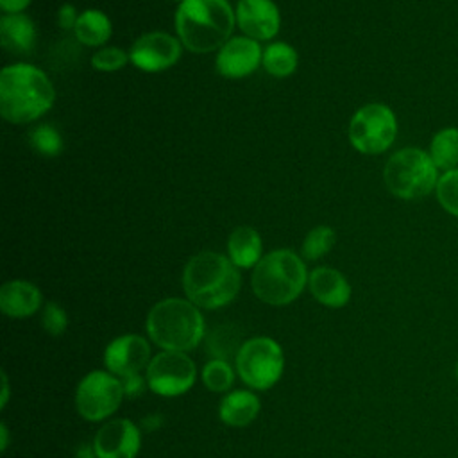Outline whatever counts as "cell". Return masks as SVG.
I'll return each instance as SVG.
<instances>
[{
  "label": "cell",
  "mask_w": 458,
  "mask_h": 458,
  "mask_svg": "<svg viewBox=\"0 0 458 458\" xmlns=\"http://www.w3.org/2000/svg\"><path fill=\"white\" fill-rule=\"evenodd\" d=\"M55 93L48 77L30 64H11L0 73V113L11 123L39 118L54 104Z\"/></svg>",
  "instance_id": "6da1fadb"
},
{
  "label": "cell",
  "mask_w": 458,
  "mask_h": 458,
  "mask_svg": "<svg viewBox=\"0 0 458 458\" xmlns=\"http://www.w3.org/2000/svg\"><path fill=\"white\" fill-rule=\"evenodd\" d=\"M182 288L195 306L216 310L236 297L240 290V272L229 258L206 250L186 263Z\"/></svg>",
  "instance_id": "7a4b0ae2"
},
{
  "label": "cell",
  "mask_w": 458,
  "mask_h": 458,
  "mask_svg": "<svg viewBox=\"0 0 458 458\" xmlns=\"http://www.w3.org/2000/svg\"><path fill=\"white\" fill-rule=\"evenodd\" d=\"M234 27L227 0H184L175 14V29L182 45L195 54L222 48Z\"/></svg>",
  "instance_id": "3957f363"
},
{
  "label": "cell",
  "mask_w": 458,
  "mask_h": 458,
  "mask_svg": "<svg viewBox=\"0 0 458 458\" xmlns=\"http://www.w3.org/2000/svg\"><path fill=\"white\" fill-rule=\"evenodd\" d=\"M204 318L191 301L165 299L159 301L147 317V333L150 340L165 351L195 349L204 336Z\"/></svg>",
  "instance_id": "277c9868"
},
{
  "label": "cell",
  "mask_w": 458,
  "mask_h": 458,
  "mask_svg": "<svg viewBox=\"0 0 458 458\" xmlns=\"http://www.w3.org/2000/svg\"><path fill=\"white\" fill-rule=\"evenodd\" d=\"M306 283L304 263L295 252L286 249L263 256L252 272V290L256 297L272 306L295 301Z\"/></svg>",
  "instance_id": "5b68a950"
},
{
  "label": "cell",
  "mask_w": 458,
  "mask_h": 458,
  "mask_svg": "<svg viewBox=\"0 0 458 458\" xmlns=\"http://www.w3.org/2000/svg\"><path fill=\"white\" fill-rule=\"evenodd\" d=\"M388 191L404 200L429 195L438 182V168L428 152L406 147L392 154L383 170Z\"/></svg>",
  "instance_id": "8992f818"
},
{
  "label": "cell",
  "mask_w": 458,
  "mask_h": 458,
  "mask_svg": "<svg viewBox=\"0 0 458 458\" xmlns=\"http://www.w3.org/2000/svg\"><path fill=\"white\" fill-rule=\"evenodd\" d=\"M236 372L256 390H267L281 377L284 358L279 344L267 336L250 338L236 352Z\"/></svg>",
  "instance_id": "52a82bcc"
},
{
  "label": "cell",
  "mask_w": 458,
  "mask_h": 458,
  "mask_svg": "<svg viewBox=\"0 0 458 458\" xmlns=\"http://www.w3.org/2000/svg\"><path fill=\"white\" fill-rule=\"evenodd\" d=\"M397 120L385 104H367L360 107L349 123L351 145L361 154H381L395 140Z\"/></svg>",
  "instance_id": "ba28073f"
},
{
  "label": "cell",
  "mask_w": 458,
  "mask_h": 458,
  "mask_svg": "<svg viewBox=\"0 0 458 458\" xmlns=\"http://www.w3.org/2000/svg\"><path fill=\"white\" fill-rule=\"evenodd\" d=\"M123 395L120 377L93 370L81 379L75 392V404L86 420H102L118 410Z\"/></svg>",
  "instance_id": "9c48e42d"
},
{
  "label": "cell",
  "mask_w": 458,
  "mask_h": 458,
  "mask_svg": "<svg viewBox=\"0 0 458 458\" xmlns=\"http://www.w3.org/2000/svg\"><path fill=\"white\" fill-rule=\"evenodd\" d=\"M197 377L191 358L181 351H163L147 367V385L154 394L174 397L188 392Z\"/></svg>",
  "instance_id": "30bf717a"
},
{
  "label": "cell",
  "mask_w": 458,
  "mask_h": 458,
  "mask_svg": "<svg viewBox=\"0 0 458 458\" xmlns=\"http://www.w3.org/2000/svg\"><path fill=\"white\" fill-rule=\"evenodd\" d=\"M129 57L143 72H161L181 57V45L166 32H148L134 41Z\"/></svg>",
  "instance_id": "8fae6325"
},
{
  "label": "cell",
  "mask_w": 458,
  "mask_h": 458,
  "mask_svg": "<svg viewBox=\"0 0 458 458\" xmlns=\"http://www.w3.org/2000/svg\"><path fill=\"white\" fill-rule=\"evenodd\" d=\"M150 345L143 336L123 335L114 338L104 352L106 367L116 377L140 374L150 363Z\"/></svg>",
  "instance_id": "7c38bea8"
},
{
  "label": "cell",
  "mask_w": 458,
  "mask_h": 458,
  "mask_svg": "<svg viewBox=\"0 0 458 458\" xmlns=\"http://www.w3.org/2000/svg\"><path fill=\"white\" fill-rule=\"evenodd\" d=\"M141 435L129 419H114L104 424L93 440V453L97 458H136L140 451Z\"/></svg>",
  "instance_id": "4fadbf2b"
},
{
  "label": "cell",
  "mask_w": 458,
  "mask_h": 458,
  "mask_svg": "<svg viewBox=\"0 0 458 458\" xmlns=\"http://www.w3.org/2000/svg\"><path fill=\"white\" fill-rule=\"evenodd\" d=\"M261 61V48L252 38H231L216 55V70L229 79L252 73Z\"/></svg>",
  "instance_id": "5bb4252c"
},
{
  "label": "cell",
  "mask_w": 458,
  "mask_h": 458,
  "mask_svg": "<svg viewBox=\"0 0 458 458\" xmlns=\"http://www.w3.org/2000/svg\"><path fill=\"white\" fill-rule=\"evenodd\" d=\"M238 27L252 39H270L279 30V11L272 0H240Z\"/></svg>",
  "instance_id": "9a60e30c"
},
{
  "label": "cell",
  "mask_w": 458,
  "mask_h": 458,
  "mask_svg": "<svg viewBox=\"0 0 458 458\" xmlns=\"http://www.w3.org/2000/svg\"><path fill=\"white\" fill-rule=\"evenodd\" d=\"M311 295L324 306L342 308L351 299V286L347 279L335 268L318 267L308 276Z\"/></svg>",
  "instance_id": "2e32d148"
},
{
  "label": "cell",
  "mask_w": 458,
  "mask_h": 458,
  "mask_svg": "<svg viewBox=\"0 0 458 458\" xmlns=\"http://www.w3.org/2000/svg\"><path fill=\"white\" fill-rule=\"evenodd\" d=\"M41 306V292L29 281H9L0 288V310L11 318L34 315Z\"/></svg>",
  "instance_id": "e0dca14e"
},
{
  "label": "cell",
  "mask_w": 458,
  "mask_h": 458,
  "mask_svg": "<svg viewBox=\"0 0 458 458\" xmlns=\"http://www.w3.org/2000/svg\"><path fill=\"white\" fill-rule=\"evenodd\" d=\"M2 47L13 54H29L36 43V29L25 14H7L0 20Z\"/></svg>",
  "instance_id": "ac0fdd59"
},
{
  "label": "cell",
  "mask_w": 458,
  "mask_h": 458,
  "mask_svg": "<svg viewBox=\"0 0 458 458\" xmlns=\"http://www.w3.org/2000/svg\"><path fill=\"white\" fill-rule=\"evenodd\" d=\"M259 411V401L252 392L234 390L227 394L218 408L224 424L233 428H243L250 424Z\"/></svg>",
  "instance_id": "d6986e66"
},
{
  "label": "cell",
  "mask_w": 458,
  "mask_h": 458,
  "mask_svg": "<svg viewBox=\"0 0 458 458\" xmlns=\"http://www.w3.org/2000/svg\"><path fill=\"white\" fill-rule=\"evenodd\" d=\"M229 259L242 268L256 267L261 259V238L252 227H238L231 233L227 242Z\"/></svg>",
  "instance_id": "ffe728a7"
},
{
  "label": "cell",
  "mask_w": 458,
  "mask_h": 458,
  "mask_svg": "<svg viewBox=\"0 0 458 458\" xmlns=\"http://www.w3.org/2000/svg\"><path fill=\"white\" fill-rule=\"evenodd\" d=\"M73 29H75L77 39L88 47H98V45L106 43L111 36L109 18L97 9L84 11L77 18V23Z\"/></svg>",
  "instance_id": "44dd1931"
},
{
  "label": "cell",
  "mask_w": 458,
  "mask_h": 458,
  "mask_svg": "<svg viewBox=\"0 0 458 458\" xmlns=\"http://www.w3.org/2000/svg\"><path fill=\"white\" fill-rule=\"evenodd\" d=\"M428 154L438 170L458 168V127L440 129L431 138Z\"/></svg>",
  "instance_id": "7402d4cb"
},
{
  "label": "cell",
  "mask_w": 458,
  "mask_h": 458,
  "mask_svg": "<svg viewBox=\"0 0 458 458\" xmlns=\"http://www.w3.org/2000/svg\"><path fill=\"white\" fill-rule=\"evenodd\" d=\"M263 66L274 77H286L297 66V52L286 43H274L263 54Z\"/></svg>",
  "instance_id": "603a6c76"
},
{
  "label": "cell",
  "mask_w": 458,
  "mask_h": 458,
  "mask_svg": "<svg viewBox=\"0 0 458 458\" xmlns=\"http://www.w3.org/2000/svg\"><path fill=\"white\" fill-rule=\"evenodd\" d=\"M333 243H335V231L327 225H318L306 234L302 243V254L306 259H311V261L318 259L331 250Z\"/></svg>",
  "instance_id": "cb8c5ba5"
},
{
  "label": "cell",
  "mask_w": 458,
  "mask_h": 458,
  "mask_svg": "<svg viewBox=\"0 0 458 458\" xmlns=\"http://www.w3.org/2000/svg\"><path fill=\"white\" fill-rule=\"evenodd\" d=\"M202 381L211 392H224L234 381V372L225 360H211L202 369Z\"/></svg>",
  "instance_id": "d4e9b609"
},
{
  "label": "cell",
  "mask_w": 458,
  "mask_h": 458,
  "mask_svg": "<svg viewBox=\"0 0 458 458\" xmlns=\"http://www.w3.org/2000/svg\"><path fill=\"white\" fill-rule=\"evenodd\" d=\"M437 200L445 213L458 216V168L447 170L438 177Z\"/></svg>",
  "instance_id": "484cf974"
},
{
  "label": "cell",
  "mask_w": 458,
  "mask_h": 458,
  "mask_svg": "<svg viewBox=\"0 0 458 458\" xmlns=\"http://www.w3.org/2000/svg\"><path fill=\"white\" fill-rule=\"evenodd\" d=\"M208 347L216 356L215 360H225L233 352H238L242 345H238V336L236 333H233V329L218 327L208 338Z\"/></svg>",
  "instance_id": "4316f807"
},
{
  "label": "cell",
  "mask_w": 458,
  "mask_h": 458,
  "mask_svg": "<svg viewBox=\"0 0 458 458\" xmlns=\"http://www.w3.org/2000/svg\"><path fill=\"white\" fill-rule=\"evenodd\" d=\"M32 147L43 156H57L63 148V141L57 131L50 125H39L30 134Z\"/></svg>",
  "instance_id": "83f0119b"
},
{
  "label": "cell",
  "mask_w": 458,
  "mask_h": 458,
  "mask_svg": "<svg viewBox=\"0 0 458 458\" xmlns=\"http://www.w3.org/2000/svg\"><path fill=\"white\" fill-rule=\"evenodd\" d=\"M41 326L52 336L63 335L68 326L66 311L57 302H47L41 315Z\"/></svg>",
  "instance_id": "f1b7e54d"
},
{
  "label": "cell",
  "mask_w": 458,
  "mask_h": 458,
  "mask_svg": "<svg viewBox=\"0 0 458 458\" xmlns=\"http://www.w3.org/2000/svg\"><path fill=\"white\" fill-rule=\"evenodd\" d=\"M127 59L131 57L122 48L111 47V48L98 50L91 57V64L95 70H100V72H114V70H120L127 63Z\"/></svg>",
  "instance_id": "f546056e"
},
{
  "label": "cell",
  "mask_w": 458,
  "mask_h": 458,
  "mask_svg": "<svg viewBox=\"0 0 458 458\" xmlns=\"http://www.w3.org/2000/svg\"><path fill=\"white\" fill-rule=\"evenodd\" d=\"M122 385H123V392L127 395H138L143 392V379L140 374H134V376H127V377H120Z\"/></svg>",
  "instance_id": "4dcf8cb0"
},
{
  "label": "cell",
  "mask_w": 458,
  "mask_h": 458,
  "mask_svg": "<svg viewBox=\"0 0 458 458\" xmlns=\"http://www.w3.org/2000/svg\"><path fill=\"white\" fill-rule=\"evenodd\" d=\"M77 18H79V16H75V9H73V5H70V4H64V5L59 9V13H57V20H59V25H61L63 29H72V27H75Z\"/></svg>",
  "instance_id": "1f68e13d"
},
{
  "label": "cell",
  "mask_w": 458,
  "mask_h": 458,
  "mask_svg": "<svg viewBox=\"0 0 458 458\" xmlns=\"http://www.w3.org/2000/svg\"><path fill=\"white\" fill-rule=\"evenodd\" d=\"M30 4V0H0V7L9 13V14H18L20 11H23L27 5Z\"/></svg>",
  "instance_id": "d6a6232c"
},
{
  "label": "cell",
  "mask_w": 458,
  "mask_h": 458,
  "mask_svg": "<svg viewBox=\"0 0 458 458\" xmlns=\"http://www.w3.org/2000/svg\"><path fill=\"white\" fill-rule=\"evenodd\" d=\"M2 401H0V406L5 408L7 401H9V383H7V374L2 372Z\"/></svg>",
  "instance_id": "836d02e7"
},
{
  "label": "cell",
  "mask_w": 458,
  "mask_h": 458,
  "mask_svg": "<svg viewBox=\"0 0 458 458\" xmlns=\"http://www.w3.org/2000/svg\"><path fill=\"white\" fill-rule=\"evenodd\" d=\"M0 433H2L0 447H2V451H5V449H7V444H9V435H7V426H5V424L0 426Z\"/></svg>",
  "instance_id": "e575fe53"
},
{
  "label": "cell",
  "mask_w": 458,
  "mask_h": 458,
  "mask_svg": "<svg viewBox=\"0 0 458 458\" xmlns=\"http://www.w3.org/2000/svg\"><path fill=\"white\" fill-rule=\"evenodd\" d=\"M454 374H456V379H458V363H456V369H454Z\"/></svg>",
  "instance_id": "d590c367"
},
{
  "label": "cell",
  "mask_w": 458,
  "mask_h": 458,
  "mask_svg": "<svg viewBox=\"0 0 458 458\" xmlns=\"http://www.w3.org/2000/svg\"><path fill=\"white\" fill-rule=\"evenodd\" d=\"M179 2H184V0H179Z\"/></svg>",
  "instance_id": "8d00e7d4"
}]
</instances>
